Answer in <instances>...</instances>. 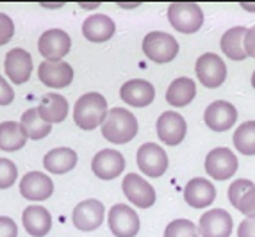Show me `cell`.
Here are the masks:
<instances>
[{
  "instance_id": "cell-19",
  "label": "cell",
  "mask_w": 255,
  "mask_h": 237,
  "mask_svg": "<svg viewBox=\"0 0 255 237\" xmlns=\"http://www.w3.org/2000/svg\"><path fill=\"white\" fill-rule=\"evenodd\" d=\"M120 97L132 107H146L155 98V89L153 84H150L145 79H130L122 86Z\"/></svg>"
},
{
  "instance_id": "cell-11",
  "label": "cell",
  "mask_w": 255,
  "mask_h": 237,
  "mask_svg": "<svg viewBox=\"0 0 255 237\" xmlns=\"http://www.w3.org/2000/svg\"><path fill=\"white\" fill-rule=\"evenodd\" d=\"M122 189H124L128 202L134 203L139 209H148L155 203V189L137 173L125 175L124 182H122Z\"/></svg>"
},
{
  "instance_id": "cell-8",
  "label": "cell",
  "mask_w": 255,
  "mask_h": 237,
  "mask_svg": "<svg viewBox=\"0 0 255 237\" xmlns=\"http://www.w3.org/2000/svg\"><path fill=\"white\" fill-rule=\"evenodd\" d=\"M205 171L214 180H227L238 171V157L227 146L211 150L205 157Z\"/></svg>"
},
{
  "instance_id": "cell-28",
  "label": "cell",
  "mask_w": 255,
  "mask_h": 237,
  "mask_svg": "<svg viewBox=\"0 0 255 237\" xmlns=\"http://www.w3.org/2000/svg\"><path fill=\"white\" fill-rule=\"evenodd\" d=\"M20 123L21 127H23V130H25L27 137H30V139H43V137H47L52 132V125L39 116L38 109L25 111L21 115Z\"/></svg>"
},
{
  "instance_id": "cell-14",
  "label": "cell",
  "mask_w": 255,
  "mask_h": 237,
  "mask_svg": "<svg viewBox=\"0 0 255 237\" xmlns=\"http://www.w3.org/2000/svg\"><path fill=\"white\" fill-rule=\"evenodd\" d=\"M104 203L98 202V200H84V202L77 203L75 209H73L72 220L73 225L77 229L82 230V232H91V230H97L104 221Z\"/></svg>"
},
{
  "instance_id": "cell-40",
  "label": "cell",
  "mask_w": 255,
  "mask_h": 237,
  "mask_svg": "<svg viewBox=\"0 0 255 237\" xmlns=\"http://www.w3.org/2000/svg\"><path fill=\"white\" fill-rule=\"evenodd\" d=\"M252 86H254V89H255V70H254V73H252Z\"/></svg>"
},
{
  "instance_id": "cell-6",
  "label": "cell",
  "mask_w": 255,
  "mask_h": 237,
  "mask_svg": "<svg viewBox=\"0 0 255 237\" xmlns=\"http://www.w3.org/2000/svg\"><path fill=\"white\" fill-rule=\"evenodd\" d=\"M107 223H109V230L116 237H136L141 227L137 212L125 203H116L111 207Z\"/></svg>"
},
{
  "instance_id": "cell-12",
  "label": "cell",
  "mask_w": 255,
  "mask_h": 237,
  "mask_svg": "<svg viewBox=\"0 0 255 237\" xmlns=\"http://www.w3.org/2000/svg\"><path fill=\"white\" fill-rule=\"evenodd\" d=\"M204 121L211 130L225 132L238 121V109L227 100H216L207 106L204 113Z\"/></svg>"
},
{
  "instance_id": "cell-13",
  "label": "cell",
  "mask_w": 255,
  "mask_h": 237,
  "mask_svg": "<svg viewBox=\"0 0 255 237\" xmlns=\"http://www.w3.org/2000/svg\"><path fill=\"white\" fill-rule=\"evenodd\" d=\"M39 81L47 88L63 89L73 81V68L66 61H43L38 68Z\"/></svg>"
},
{
  "instance_id": "cell-32",
  "label": "cell",
  "mask_w": 255,
  "mask_h": 237,
  "mask_svg": "<svg viewBox=\"0 0 255 237\" xmlns=\"http://www.w3.org/2000/svg\"><path fill=\"white\" fill-rule=\"evenodd\" d=\"M254 187H255L254 182H252V180H248V178H238V180L230 184V187H229V200H230V203H232V205L238 209L239 203H241V200H243V196L247 195L250 189H254Z\"/></svg>"
},
{
  "instance_id": "cell-7",
  "label": "cell",
  "mask_w": 255,
  "mask_h": 237,
  "mask_svg": "<svg viewBox=\"0 0 255 237\" xmlns=\"http://www.w3.org/2000/svg\"><path fill=\"white\" fill-rule=\"evenodd\" d=\"M195 72L198 81L205 86V88H220L227 79V66L225 61L221 59L220 55L213 54V52H207V54H202L195 64Z\"/></svg>"
},
{
  "instance_id": "cell-34",
  "label": "cell",
  "mask_w": 255,
  "mask_h": 237,
  "mask_svg": "<svg viewBox=\"0 0 255 237\" xmlns=\"http://www.w3.org/2000/svg\"><path fill=\"white\" fill-rule=\"evenodd\" d=\"M238 211L243 212L247 218H255V187H254V189H250L247 195L243 196Z\"/></svg>"
},
{
  "instance_id": "cell-39",
  "label": "cell",
  "mask_w": 255,
  "mask_h": 237,
  "mask_svg": "<svg viewBox=\"0 0 255 237\" xmlns=\"http://www.w3.org/2000/svg\"><path fill=\"white\" fill-rule=\"evenodd\" d=\"M243 9H247V11H254V13H255V5H250V4H243Z\"/></svg>"
},
{
  "instance_id": "cell-37",
  "label": "cell",
  "mask_w": 255,
  "mask_h": 237,
  "mask_svg": "<svg viewBox=\"0 0 255 237\" xmlns=\"http://www.w3.org/2000/svg\"><path fill=\"white\" fill-rule=\"evenodd\" d=\"M238 237H255V218H245L239 223Z\"/></svg>"
},
{
  "instance_id": "cell-16",
  "label": "cell",
  "mask_w": 255,
  "mask_h": 237,
  "mask_svg": "<svg viewBox=\"0 0 255 237\" xmlns=\"http://www.w3.org/2000/svg\"><path fill=\"white\" fill-rule=\"evenodd\" d=\"M20 193L23 198L30 202H43L50 198L54 193V182L48 175L41 171H29L21 178Z\"/></svg>"
},
{
  "instance_id": "cell-18",
  "label": "cell",
  "mask_w": 255,
  "mask_h": 237,
  "mask_svg": "<svg viewBox=\"0 0 255 237\" xmlns=\"http://www.w3.org/2000/svg\"><path fill=\"white\" fill-rule=\"evenodd\" d=\"M4 70L13 84H23L29 81L32 72V55L23 48L9 50L4 61Z\"/></svg>"
},
{
  "instance_id": "cell-27",
  "label": "cell",
  "mask_w": 255,
  "mask_h": 237,
  "mask_svg": "<svg viewBox=\"0 0 255 237\" xmlns=\"http://www.w3.org/2000/svg\"><path fill=\"white\" fill-rule=\"evenodd\" d=\"M27 134L18 121H2L0 123V148L5 152H16L25 146Z\"/></svg>"
},
{
  "instance_id": "cell-17",
  "label": "cell",
  "mask_w": 255,
  "mask_h": 237,
  "mask_svg": "<svg viewBox=\"0 0 255 237\" xmlns=\"http://www.w3.org/2000/svg\"><path fill=\"white\" fill-rule=\"evenodd\" d=\"M91 169L98 178L102 180H111L116 178L118 175L124 173L125 169V157L118 150L106 148L100 150L91 161Z\"/></svg>"
},
{
  "instance_id": "cell-25",
  "label": "cell",
  "mask_w": 255,
  "mask_h": 237,
  "mask_svg": "<svg viewBox=\"0 0 255 237\" xmlns=\"http://www.w3.org/2000/svg\"><path fill=\"white\" fill-rule=\"evenodd\" d=\"M75 164H77V153H75V150L68 148V146L54 148L43 157V166H45V169L54 175L68 173L70 169L75 168Z\"/></svg>"
},
{
  "instance_id": "cell-20",
  "label": "cell",
  "mask_w": 255,
  "mask_h": 237,
  "mask_svg": "<svg viewBox=\"0 0 255 237\" xmlns=\"http://www.w3.org/2000/svg\"><path fill=\"white\" fill-rule=\"evenodd\" d=\"M214 198H216V187L204 177L191 178L184 187V200L193 209L207 207L214 202Z\"/></svg>"
},
{
  "instance_id": "cell-1",
  "label": "cell",
  "mask_w": 255,
  "mask_h": 237,
  "mask_svg": "<svg viewBox=\"0 0 255 237\" xmlns=\"http://www.w3.org/2000/svg\"><path fill=\"white\" fill-rule=\"evenodd\" d=\"M137 119L130 111L124 107H113L102 123V134L113 144H125L137 134Z\"/></svg>"
},
{
  "instance_id": "cell-10",
  "label": "cell",
  "mask_w": 255,
  "mask_h": 237,
  "mask_svg": "<svg viewBox=\"0 0 255 237\" xmlns=\"http://www.w3.org/2000/svg\"><path fill=\"white\" fill-rule=\"evenodd\" d=\"M157 135L168 146H177L184 141L187 132V123L182 115L175 111H166L157 118Z\"/></svg>"
},
{
  "instance_id": "cell-33",
  "label": "cell",
  "mask_w": 255,
  "mask_h": 237,
  "mask_svg": "<svg viewBox=\"0 0 255 237\" xmlns=\"http://www.w3.org/2000/svg\"><path fill=\"white\" fill-rule=\"evenodd\" d=\"M14 36V23L5 13H0V47L11 41Z\"/></svg>"
},
{
  "instance_id": "cell-3",
  "label": "cell",
  "mask_w": 255,
  "mask_h": 237,
  "mask_svg": "<svg viewBox=\"0 0 255 237\" xmlns=\"http://www.w3.org/2000/svg\"><path fill=\"white\" fill-rule=\"evenodd\" d=\"M168 20L175 30L182 34H193L204 23V11L193 2H173L168 7Z\"/></svg>"
},
{
  "instance_id": "cell-9",
  "label": "cell",
  "mask_w": 255,
  "mask_h": 237,
  "mask_svg": "<svg viewBox=\"0 0 255 237\" xmlns=\"http://www.w3.org/2000/svg\"><path fill=\"white\" fill-rule=\"evenodd\" d=\"M72 48V39L63 29H48L39 36L38 50L47 61H61Z\"/></svg>"
},
{
  "instance_id": "cell-15",
  "label": "cell",
  "mask_w": 255,
  "mask_h": 237,
  "mask_svg": "<svg viewBox=\"0 0 255 237\" xmlns=\"http://www.w3.org/2000/svg\"><path fill=\"white\" fill-rule=\"evenodd\" d=\"M232 227V216L225 209H211L202 214L198 221V232L202 237H230Z\"/></svg>"
},
{
  "instance_id": "cell-31",
  "label": "cell",
  "mask_w": 255,
  "mask_h": 237,
  "mask_svg": "<svg viewBox=\"0 0 255 237\" xmlns=\"http://www.w3.org/2000/svg\"><path fill=\"white\" fill-rule=\"evenodd\" d=\"M18 168L13 161L0 157V189H9L16 182Z\"/></svg>"
},
{
  "instance_id": "cell-2",
  "label": "cell",
  "mask_w": 255,
  "mask_h": 237,
  "mask_svg": "<svg viewBox=\"0 0 255 237\" xmlns=\"http://www.w3.org/2000/svg\"><path fill=\"white\" fill-rule=\"evenodd\" d=\"M107 100L100 93H86L75 102L73 107V119L82 130H93L102 125L107 118Z\"/></svg>"
},
{
  "instance_id": "cell-22",
  "label": "cell",
  "mask_w": 255,
  "mask_h": 237,
  "mask_svg": "<svg viewBox=\"0 0 255 237\" xmlns=\"http://www.w3.org/2000/svg\"><path fill=\"white\" fill-rule=\"evenodd\" d=\"M21 223L25 232L34 237H45L52 229L50 212L41 205H29L21 214Z\"/></svg>"
},
{
  "instance_id": "cell-21",
  "label": "cell",
  "mask_w": 255,
  "mask_h": 237,
  "mask_svg": "<svg viewBox=\"0 0 255 237\" xmlns=\"http://www.w3.org/2000/svg\"><path fill=\"white\" fill-rule=\"evenodd\" d=\"M116 25L113 18H109L107 14H91L84 20L82 23V36L88 41L93 43H104L107 39H111L115 36Z\"/></svg>"
},
{
  "instance_id": "cell-38",
  "label": "cell",
  "mask_w": 255,
  "mask_h": 237,
  "mask_svg": "<svg viewBox=\"0 0 255 237\" xmlns=\"http://www.w3.org/2000/svg\"><path fill=\"white\" fill-rule=\"evenodd\" d=\"M245 52L250 57H255V25L250 27L245 34Z\"/></svg>"
},
{
  "instance_id": "cell-4",
  "label": "cell",
  "mask_w": 255,
  "mask_h": 237,
  "mask_svg": "<svg viewBox=\"0 0 255 237\" xmlns=\"http://www.w3.org/2000/svg\"><path fill=\"white\" fill-rule=\"evenodd\" d=\"M143 52L153 63H170L179 54V41L168 32L153 30L143 39Z\"/></svg>"
},
{
  "instance_id": "cell-26",
  "label": "cell",
  "mask_w": 255,
  "mask_h": 237,
  "mask_svg": "<svg viewBox=\"0 0 255 237\" xmlns=\"http://www.w3.org/2000/svg\"><path fill=\"white\" fill-rule=\"evenodd\" d=\"M247 27H232L221 36V50L232 61H245L247 52H245V34Z\"/></svg>"
},
{
  "instance_id": "cell-23",
  "label": "cell",
  "mask_w": 255,
  "mask_h": 237,
  "mask_svg": "<svg viewBox=\"0 0 255 237\" xmlns=\"http://www.w3.org/2000/svg\"><path fill=\"white\" fill-rule=\"evenodd\" d=\"M38 113L47 123H61L68 116V100L59 93H47L41 97Z\"/></svg>"
},
{
  "instance_id": "cell-36",
  "label": "cell",
  "mask_w": 255,
  "mask_h": 237,
  "mask_svg": "<svg viewBox=\"0 0 255 237\" xmlns=\"http://www.w3.org/2000/svg\"><path fill=\"white\" fill-rule=\"evenodd\" d=\"M14 100V91L13 88L7 84L4 77L0 75V106H9V104H13Z\"/></svg>"
},
{
  "instance_id": "cell-35",
  "label": "cell",
  "mask_w": 255,
  "mask_h": 237,
  "mask_svg": "<svg viewBox=\"0 0 255 237\" xmlns=\"http://www.w3.org/2000/svg\"><path fill=\"white\" fill-rule=\"evenodd\" d=\"M18 227L11 218L0 216V237H16Z\"/></svg>"
},
{
  "instance_id": "cell-29",
  "label": "cell",
  "mask_w": 255,
  "mask_h": 237,
  "mask_svg": "<svg viewBox=\"0 0 255 237\" xmlns=\"http://www.w3.org/2000/svg\"><path fill=\"white\" fill-rule=\"evenodd\" d=\"M234 146L243 155H255V121H245L234 132Z\"/></svg>"
},
{
  "instance_id": "cell-30",
  "label": "cell",
  "mask_w": 255,
  "mask_h": 237,
  "mask_svg": "<svg viewBox=\"0 0 255 237\" xmlns=\"http://www.w3.org/2000/svg\"><path fill=\"white\" fill-rule=\"evenodd\" d=\"M164 237H200V232L191 220L179 218V220L168 223L164 230Z\"/></svg>"
},
{
  "instance_id": "cell-5",
  "label": "cell",
  "mask_w": 255,
  "mask_h": 237,
  "mask_svg": "<svg viewBox=\"0 0 255 237\" xmlns=\"http://www.w3.org/2000/svg\"><path fill=\"white\" fill-rule=\"evenodd\" d=\"M136 162L139 166V171L143 175H148L152 178L162 177L166 169L170 166L168 153L164 152L162 146L155 143H145L141 144L136 153Z\"/></svg>"
},
{
  "instance_id": "cell-24",
  "label": "cell",
  "mask_w": 255,
  "mask_h": 237,
  "mask_svg": "<svg viewBox=\"0 0 255 237\" xmlns=\"http://www.w3.org/2000/svg\"><path fill=\"white\" fill-rule=\"evenodd\" d=\"M196 97V84L189 77H179L175 79L166 91V100L173 107H186L189 106Z\"/></svg>"
}]
</instances>
